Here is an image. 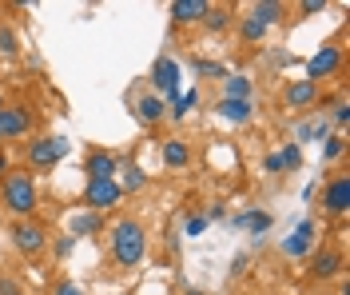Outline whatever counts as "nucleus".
<instances>
[{
    "instance_id": "f257e3e1",
    "label": "nucleus",
    "mask_w": 350,
    "mask_h": 295,
    "mask_svg": "<svg viewBox=\"0 0 350 295\" xmlns=\"http://www.w3.org/2000/svg\"><path fill=\"white\" fill-rule=\"evenodd\" d=\"M144 255H148V231L139 220H120V224L111 227V259L131 272V268H139L144 264Z\"/></svg>"
},
{
    "instance_id": "f03ea898",
    "label": "nucleus",
    "mask_w": 350,
    "mask_h": 295,
    "mask_svg": "<svg viewBox=\"0 0 350 295\" xmlns=\"http://www.w3.org/2000/svg\"><path fill=\"white\" fill-rule=\"evenodd\" d=\"M4 207L16 216V220H36V207H40V188L32 180V172H24V168H12L8 176H4Z\"/></svg>"
},
{
    "instance_id": "7ed1b4c3",
    "label": "nucleus",
    "mask_w": 350,
    "mask_h": 295,
    "mask_svg": "<svg viewBox=\"0 0 350 295\" xmlns=\"http://www.w3.org/2000/svg\"><path fill=\"white\" fill-rule=\"evenodd\" d=\"M283 4L279 0H262V4H255L247 16L239 21V36H243V44H259L262 36L271 32V24H279L283 21Z\"/></svg>"
},
{
    "instance_id": "20e7f679",
    "label": "nucleus",
    "mask_w": 350,
    "mask_h": 295,
    "mask_svg": "<svg viewBox=\"0 0 350 295\" xmlns=\"http://www.w3.org/2000/svg\"><path fill=\"white\" fill-rule=\"evenodd\" d=\"M8 235H12V248L21 251V255H40L48 248V227L40 220H16Z\"/></svg>"
},
{
    "instance_id": "39448f33",
    "label": "nucleus",
    "mask_w": 350,
    "mask_h": 295,
    "mask_svg": "<svg viewBox=\"0 0 350 295\" xmlns=\"http://www.w3.org/2000/svg\"><path fill=\"white\" fill-rule=\"evenodd\" d=\"M334 72H342V44L338 40H330V44H323L310 60H306V80H330Z\"/></svg>"
},
{
    "instance_id": "423d86ee",
    "label": "nucleus",
    "mask_w": 350,
    "mask_h": 295,
    "mask_svg": "<svg viewBox=\"0 0 350 295\" xmlns=\"http://www.w3.org/2000/svg\"><path fill=\"white\" fill-rule=\"evenodd\" d=\"M152 84H155V96H163V104H167V108L183 96V92H179V64H175L172 56H159V60H155Z\"/></svg>"
},
{
    "instance_id": "0eeeda50",
    "label": "nucleus",
    "mask_w": 350,
    "mask_h": 295,
    "mask_svg": "<svg viewBox=\"0 0 350 295\" xmlns=\"http://www.w3.org/2000/svg\"><path fill=\"white\" fill-rule=\"evenodd\" d=\"M68 152H72L68 136H44V140H36V144H28V164H36V168H56Z\"/></svg>"
},
{
    "instance_id": "6e6552de",
    "label": "nucleus",
    "mask_w": 350,
    "mask_h": 295,
    "mask_svg": "<svg viewBox=\"0 0 350 295\" xmlns=\"http://www.w3.org/2000/svg\"><path fill=\"white\" fill-rule=\"evenodd\" d=\"M120 200H124V192H120L116 180H88L84 204L92 207V211H111V207H120Z\"/></svg>"
},
{
    "instance_id": "1a4fd4ad",
    "label": "nucleus",
    "mask_w": 350,
    "mask_h": 295,
    "mask_svg": "<svg viewBox=\"0 0 350 295\" xmlns=\"http://www.w3.org/2000/svg\"><path fill=\"white\" fill-rule=\"evenodd\" d=\"M323 211L334 216V220L350 211V176L338 172V176H330L327 180V188H323Z\"/></svg>"
},
{
    "instance_id": "9d476101",
    "label": "nucleus",
    "mask_w": 350,
    "mask_h": 295,
    "mask_svg": "<svg viewBox=\"0 0 350 295\" xmlns=\"http://www.w3.org/2000/svg\"><path fill=\"white\" fill-rule=\"evenodd\" d=\"M314 235H319L314 220H299V227H295V231L283 240V255H291V259H303V255H310V251H314Z\"/></svg>"
},
{
    "instance_id": "9b49d317",
    "label": "nucleus",
    "mask_w": 350,
    "mask_h": 295,
    "mask_svg": "<svg viewBox=\"0 0 350 295\" xmlns=\"http://www.w3.org/2000/svg\"><path fill=\"white\" fill-rule=\"evenodd\" d=\"M32 128V108H24V104H4V112H0V140H21L24 132Z\"/></svg>"
},
{
    "instance_id": "f8f14e48",
    "label": "nucleus",
    "mask_w": 350,
    "mask_h": 295,
    "mask_svg": "<svg viewBox=\"0 0 350 295\" xmlns=\"http://www.w3.org/2000/svg\"><path fill=\"white\" fill-rule=\"evenodd\" d=\"M172 24H203V16L211 12L207 0H172Z\"/></svg>"
},
{
    "instance_id": "ddd939ff",
    "label": "nucleus",
    "mask_w": 350,
    "mask_h": 295,
    "mask_svg": "<svg viewBox=\"0 0 350 295\" xmlns=\"http://www.w3.org/2000/svg\"><path fill=\"white\" fill-rule=\"evenodd\" d=\"M283 100H286V108H310L319 100V84L314 80H291L283 88Z\"/></svg>"
},
{
    "instance_id": "4468645a",
    "label": "nucleus",
    "mask_w": 350,
    "mask_h": 295,
    "mask_svg": "<svg viewBox=\"0 0 350 295\" xmlns=\"http://www.w3.org/2000/svg\"><path fill=\"white\" fill-rule=\"evenodd\" d=\"M215 116L227 124H247L255 116V104L251 100H215Z\"/></svg>"
},
{
    "instance_id": "2eb2a0df",
    "label": "nucleus",
    "mask_w": 350,
    "mask_h": 295,
    "mask_svg": "<svg viewBox=\"0 0 350 295\" xmlns=\"http://www.w3.org/2000/svg\"><path fill=\"white\" fill-rule=\"evenodd\" d=\"M338 272H342V255H338L334 248L319 251V255L310 259V279H334Z\"/></svg>"
},
{
    "instance_id": "dca6fc26",
    "label": "nucleus",
    "mask_w": 350,
    "mask_h": 295,
    "mask_svg": "<svg viewBox=\"0 0 350 295\" xmlns=\"http://www.w3.org/2000/svg\"><path fill=\"white\" fill-rule=\"evenodd\" d=\"M116 172H120V159L111 152H92L88 156V180H116Z\"/></svg>"
},
{
    "instance_id": "f3484780",
    "label": "nucleus",
    "mask_w": 350,
    "mask_h": 295,
    "mask_svg": "<svg viewBox=\"0 0 350 295\" xmlns=\"http://www.w3.org/2000/svg\"><path fill=\"white\" fill-rule=\"evenodd\" d=\"M271 224H275V216H271V211H259V207H251V211H239V216L231 220V227H247L255 240H259V235H262V231H267Z\"/></svg>"
},
{
    "instance_id": "a211bd4d",
    "label": "nucleus",
    "mask_w": 350,
    "mask_h": 295,
    "mask_svg": "<svg viewBox=\"0 0 350 295\" xmlns=\"http://www.w3.org/2000/svg\"><path fill=\"white\" fill-rule=\"evenodd\" d=\"M159 159H163V168H187V164H191V148H187V140H163Z\"/></svg>"
},
{
    "instance_id": "6ab92c4d",
    "label": "nucleus",
    "mask_w": 350,
    "mask_h": 295,
    "mask_svg": "<svg viewBox=\"0 0 350 295\" xmlns=\"http://www.w3.org/2000/svg\"><path fill=\"white\" fill-rule=\"evenodd\" d=\"M135 112H139L144 124H159V120L167 116V104H163V96L148 92V96H139V100H135Z\"/></svg>"
},
{
    "instance_id": "aec40b11",
    "label": "nucleus",
    "mask_w": 350,
    "mask_h": 295,
    "mask_svg": "<svg viewBox=\"0 0 350 295\" xmlns=\"http://www.w3.org/2000/svg\"><path fill=\"white\" fill-rule=\"evenodd\" d=\"M251 92H255V84H251V76H243V72H231V76L223 80V100H251Z\"/></svg>"
},
{
    "instance_id": "412c9836",
    "label": "nucleus",
    "mask_w": 350,
    "mask_h": 295,
    "mask_svg": "<svg viewBox=\"0 0 350 295\" xmlns=\"http://www.w3.org/2000/svg\"><path fill=\"white\" fill-rule=\"evenodd\" d=\"M116 183H120V192H144L148 188V172L139 164H124V180H116Z\"/></svg>"
},
{
    "instance_id": "4be33fe9",
    "label": "nucleus",
    "mask_w": 350,
    "mask_h": 295,
    "mask_svg": "<svg viewBox=\"0 0 350 295\" xmlns=\"http://www.w3.org/2000/svg\"><path fill=\"white\" fill-rule=\"evenodd\" d=\"M342 156H347V136L342 132H330L323 140V164H338Z\"/></svg>"
},
{
    "instance_id": "5701e85b",
    "label": "nucleus",
    "mask_w": 350,
    "mask_h": 295,
    "mask_svg": "<svg viewBox=\"0 0 350 295\" xmlns=\"http://www.w3.org/2000/svg\"><path fill=\"white\" fill-rule=\"evenodd\" d=\"M231 21H235L231 8H215V4H211V12L203 16V28H207V32H223V28H231Z\"/></svg>"
},
{
    "instance_id": "b1692460",
    "label": "nucleus",
    "mask_w": 350,
    "mask_h": 295,
    "mask_svg": "<svg viewBox=\"0 0 350 295\" xmlns=\"http://www.w3.org/2000/svg\"><path fill=\"white\" fill-rule=\"evenodd\" d=\"M100 224H104L100 211H84V216L72 220V231H68V235H92V231H100Z\"/></svg>"
},
{
    "instance_id": "393cba45",
    "label": "nucleus",
    "mask_w": 350,
    "mask_h": 295,
    "mask_svg": "<svg viewBox=\"0 0 350 295\" xmlns=\"http://www.w3.org/2000/svg\"><path fill=\"white\" fill-rule=\"evenodd\" d=\"M334 128L330 120H319V124H299V144H310V140H327Z\"/></svg>"
},
{
    "instance_id": "a878e982",
    "label": "nucleus",
    "mask_w": 350,
    "mask_h": 295,
    "mask_svg": "<svg viewBox=\"0 0 350 295\" xmlns=\"http://www.w3.org/2000/svg\"><path fill=\"white\" fill-rule=\"evenodd\" d=\"M191 108H199V92H183V96L175 100L172 108H167V116H172V120H183V116L191 112Z\"/></svg>"
},
{
    "instance_id": "bb28decb",
    "label": "nucleus",
    "mask_w": 350,
    "mask_h": 295,
    "mask_svg": "<svg viewBox=\"0 0 350 295\" xmlns=\"http://www.w3.org/2000/svg\"><path fill=\"white\" fill-rule=\"evenodd\" d=\"M279 164H283V172H286V168H291V172H295V168H303V148H299V144H286L283 152H279Z\"/></svg>"
},
{
    "instance_id": "cd10ccee",
    "label": "nucleus",
    "mask_w": 350,
    "mask_h": 295,
    "mask_svg": "<svg viewBox=\"0 0 350 295\" xmlns=\"http://www.w3.org/2000/svg\"><path fill=\"white\" fill-rule=\"evenodd\" d=\"M203 231H207V216H196V211H191V216L183 220V235L196 240V235H203Z\"/></svg>"
},
{
    "instance_id": "c85d7f7f",
    "label": "nucleus",
    "mask_w": 350,
    "mask_h": 295,
    "mask_svg": "<svg viewBox=\"0 0 350 295\" xmlns=\"http://www.w3.org/2000/svg\"><path fill=\"white\" fill-rule=\"evenodd\" d=\"M196 72L199 76H215V80H227V68L215 64V60H196Z\"/></svg>"
},
{
    "instance_id": "c756f323",
    "label": "nucleus",
    "mask_w": 350,
    "mask_h": 295,
    "mask_svg": "<svg viewBox=\"0 0 350 295\" xmlns=\"http://www.w3.org/2000/svg\"><path fill=\"white\" fill-rule=\"evenodd\" d=\"M0 56H16V32L0 24Z\"/></svg>"
},
{
    "instance_id": "7c9ffc66",
    "label": "nucleus",
    "mask_w": 350,
    "mask_h": 295,
    "mask_svg": "<svg viewBox=\"0 0 350 295\" xmlns=\"http://www.w3.org/2000/svg\"><path fill=\"white\" fill-rule=\"evenodd\" d=\"M347 124H350V104L338 100V104H334V116H330V128H347Z\"/></svg>"
},
{
    "instance_id": "2f4dec72",
    "label": "nucleus",
    "mask_w": 350,
    "mask_h": 295,
    "mask_svg": "<svg viewBox=\"0 0 350 295\" xmlns=\"http://www.w3.org/2000/svg\"><path fill=\"white\" fill-rule=\"evenodd\" d=\"M72 248H76V235H64V240L56 244V259H68V255H72Z\"/></svg>"
},
{
    "instance_id": "473e14b6",
    "label": "nucleus",
    "mask_w": 350,
    "mask_h": 295,
    "mask_svg": "<svg viewBox=\"0 0 350 295\" xmlns=\"http://www.w3.org/2000/svg\"><path fill=\"white\" fill-rule=\"evenodd\" d=\"M323 8H327V0H303V4H299L303 16H314V12H323Z\"/></svg>"
},
{
    "instance_id": "72a5a7b5",
    "label": "nucleus",
    "mask_w": 350,
    "mask_h": 295,
    "mask_svg": "<svg viewBox=\"0 0 350 295\" xmlns=\"http://www.w3.org/2000/svg\"><path fill=\"white\" fill-rule=\"evenodd\" d=\"M262 164H267V172H271V176H279V172H283V164H279V152H271V156L262 159Z\"/></svg>"
},
{
    "instance_id": "f704fd0d",
    "label": "nucleus",
    "mask_w": 350,
    "mask_h": 295,
    "mask_svg": "<svg viewBox=\"0 0 350 295\" xmlns=\"http://www.w3.org/2000/svg\"><path fill=\"white\" fill-rule=\"evenodd\" d=\"M52 295H84V292H80L76 283H68V279H64V283H56V292H52Z\"/></svg>"
},
{
    "instance_id": "c9c22d12",
    "label": "nucleus",
    "mask_w": 350,
    "mask_h": 295,
    "mask_svg": "<svg viewBox=\"0 0 350 295\" xmlns=\"http://www.w3.org/2000/svg\"><path fill=\"white\" fill-rule=\"evenodd\" d=\"M247 264H251V255H235V264H231V272H235V275H243V272H247Z\"/></svg>"
},
{
    "instance_id": "e433bc0d",
    "label": "nucleus",
    "mask_w": 350,
    "mask_h": 295,
    "mask_svg": "<svg viewBox=\"0 0 350 295\" xmlns=\"http://www.w3.org/2000/svg\"><path fill=\"white\" fill-rule=\"evenodd\" d=\"M223 216H227V207H223V204H211V207H207V220H223Z\"/></svg>"
},
{
    "instance_id": "4c0bfd02",
    "label": "nucleus",
    "mask_w": 350,
    "mask_h": 295,
    "mask_svg": "<svg viewBox=\"0 0 350 295\" xmlns=\"http://www.w3.org/2000/svg\"><path fill=\"white\" fill-rule=\"evenodd\" d=\"M8 172H12V164H8V156H4V152H0V176H8Z\"/></svg>"
},
{
    "instance_id": "58836bf2",
    "label": "nucleus",
    "mask_w": 350,
    "mask_h": 295,
    "mask_svg": "<svg viewBox=\"0 0 350 295\" xmlns=\"http://www.w3.org/2000/svg\"><path fill=\"white\" fill-rule=\"evenodd\" d=\"M183 295H203V292H199V287H183Z\"/></svg>"
},
{
    "instance_id": "ea45409f",
    "label": "nucleus",
    "mask_w": 350,
    "mask_h": 295,
    "mask_svg": "<svg viewBox=\"0 0 350 295\" xmlns=\"http://www.w3.org/2000/svg\"><path fill=\"white\" fill-rule=\"evenodd\" d=\"M0 112H4V96H0Z\"/></svg>"
},
{
    "instance_id": "a19ab883",
    "label": "nucleus",
    "mask_w": 350,
    "mask_h": 295,
    "mask_svg": "<svg viewBox=\"0 0 350 295\" xmlns=\"http://www.w3.org/2000/svg\"><path fill=\"white\" fill-rule=\"evenodd\" d=\"M21 295H24V292H21Z\"/></svg>"
}]
</instances>
